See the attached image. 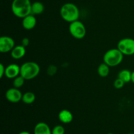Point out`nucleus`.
Instances as JSON below:
<instances>
[{"mask_svg":"<svg viewBox=\"0 0 134 134\" xmlns=\"http://www.w3.org/2000/svg\"><path fill=\"white\" fill-rule=\"evenodd\" d=\"M124 84H125V82H124V81H122L121 79L119 78H117L115 80V81H114L113 83L114 87L117 89H122V88L124 87Z\"/></svg>","mask_w":134,"mask_h":134,"instance_id":"obj_20","label":"nucleus"},{"mask_svg":"<svg viewBox=\"0 0 134 134\" xmlns=\"http://www.w3.org/2000/svg\"><path fill=\"white\" fill-rule=\"evenodd\" d=\"M20 75V66L16 64H10L5 68V76L8 79H14Z\"/></svg>","mask_w":134,"mask_h":134,"instance_id":"obj_9","label":"nucleus"},{"mask_svg":"<svg viewBox=\"0 0 134 134\" xmlns=\"http://www.w3.org/2000/svg\"><path fill=\"white\" fill-rule=\"evenodd\" d=\"M44 11V6L40 1H35L31 5V13L34 15L42 14Z\"/></svg>","mask_w":134,"mask_h":134,"instance_id":"obj_14","label":"nucleus"},{"mask_svg":"<svg viewBox=\"0 0 134 134\" xmlns=\"http://www.w3.org/2000/svg\"><path fill=\"white\" fill-rule=\"evenodd\" d=\"M15 47L14 39L7 35H3L0 38V52L7 53L10 52Z\"/></svg>","mask_w":134,"mask_h":134,"instance_id":"obj_7","label":"nucleus"},{"mask_svg":"<svg viewBox=\"0 0 134 134\" xmlns=\"http://www.w3.org/2000/svg\"><path fill=\"white\" fill-rule=\"evenodd\" d=\"M98 75L102 78H105L109 74L110 66L106 63H103L99 65L97 70Z\"/></svg>","mask_w":134,"mask_h":134,"instance_id":"obj_15","label":"nucleus"},{"mask_svg":"<svg viewBox=\"0 0 134 134\" xmlns=\"http://www.w3.org/2000/svg\"><path fill=\"white\" fill-rule=\"evenodd\" d=\"M18 134H31L30 132L28 131H21V132L18 133Z\"/></svg>","mask_w":134,"mask_h":134,"instance_id":"obj_25","label":"nucleus"},{"mask_svg":"<svg viewBox=\"0 0 134 134\" xmlns=\"http://www.w3.org/2000/svg\"><path fill=\"white\" fill-rule=\"evenodd\" d=\"M22 93L18 88L12 87L9 88L5 93V97L7 100L12 103H16L22 101Z\"/></svg>","mask_w":134,"mask_h":134,"instance_id":"obj_8","label":"nucleus"},{"mask_svg":"<svg viewBox=\"0 0 134 134\" xmlns=\"http://www.w3.org/2000/svg\"><path fill=\"white\" fill-rule=\"evenodd\" d=\"M57 72V68L54 65H51L47 68V74L50 76H53Z\"/></svg>","mask_w":134,"mask_h":134,"instance_id":"obj_21","label":"nucleus"},{"mask_svg":"<svg viewBox=\"0 0 134 134\" xmlns=\"http://www.w3.org/2000/svg\"><path fill=\"white\" fill-rule=\"evenodd\" d=\"M31 5L30 0H13L12 12L15 17L23 18L31 13Z\"/></svg>","mask_w":134,"mask_h":134,"instance_id":"obj_1","label":"nucleus"},{"mask_svg":"<svg viewBox=\"0 0 134 134\" xmlns=\"http://www.w3.org/2000/svg\"><path fill=\"white\" fill-rule=\"evenodd\" d=\"M26 47H24L22 45H15V47L10 51V55L13 59L18 60L24 57L26 55Z\"/></svg>","mask_w":134,"mask_h":134,"instance_id":"obj_12","label":"nucleus"},{"mask_svg":"<svg viewBox=\"0 0 134 134\" xmlns=\"http://www.w3.org/2000/svg\"><path fill=\"white\" fill-rule=\"evenodd\" d=\"M5 68L6 67L3 65V64H2V63L0 64V78H2L3 76H5Z\"/></svg>","mask_w":134,"mask_h":134,"instance_id":"obj_22","label":"nucleus"},{"mask_svg":"<svg viewBox=\"0 0 134 134\" xmlns=\"http://www.w3.org/2000/svg\"><path fill=\"white\" fill-rule=\"evenodd\" d=\"M118 78L124 81L125 84L130 82L132 78V72L127 69L122 70L118 74Z\"/></svg>","mask_w":134,"mask_h":134,"instance_id":"obj_16","label":"nucleus"},{"mask_svg":"<svg viewBox=\"0 0 134 134\" xmlns=\"http://www.w3.org/2000/svg\"><path fill=\"white\" fill-rule=\"evenodd\" d=\"M34 134H52V130L45 122H39L34 127Z\"/></svg>","mask_w":134,"mask_h":134,"instance_id":"obj_11","label":"nucleus"},{"mask_svg":"<svg viewBox=\"0 0 134 134\" xmlns=\"http://www.w3.org/2000/svg\"><path fill=\"white\" fill-rule=\"evenodd\" d=\"M107 134H114V133H108Z\"/></svg>","mask_w":134,"mask_h":134,"instance_id":"obj_26","label":"nucleus"},{"mask_svg":"<svg viewBox=\"0 0 134 134\" xmlns=\"http://www.w3.org/2000/svg\"><path fill=\"white\" fill-rule=\"evenodd\" d=\"M131 81L134 84V70L132 72V78H131Z\"/></svg>","mask_w":134,"mask_h":134,"instance_id":"obj_24","label":"nucleus"},{"mask_svg":"<svg viewBox=\"0 0 134 134\" xmlns=\"http://www.w3.org/2000/svg\"><path fill=\"white\" fill-rule=\"evenodd\" d=\"M25 81H26V80L22 76L19 75V76L16 77L14 79H13V87L19 89V88L22 87L23 86Z\"/></svg>","mask_w":134,"mask_h":134,"instance_id":"obj_18","label":"nucleus"},{"mask_svg":"<svg viewBox=\"0 0 134 134\" xmlns=\"http://www.w3.org/2000/svg\"><path fill=\"white\" fill-rule=\"evenodd\" d=\"M58 118L63 123H69L73 121V115L71 112L67 109H63L59 112Z\"/></svg>","mask_w":134,"mask_h":134,"instance_id":"obj_13","label":"nucleus"},{"mask_svg":"<svg viewBox=\"0 0 134 134\" xmlns=\"http://www.w3.org/2000/svg\"><path fill=\"white\" fill-rule=\"evenodd\" d=\"M40 72V66L34 61H27L20 66V76L26 80L34 79Z\"/></svg>","mask_w":134,"mask_h":134,"instance_id":"obj_3","label":"nucleus"},{"mask_svg":"<svg viewBox=\"0 0 134 134\" xmlns=\"http://www.w3.org/2000/svg\"><path fill=\"white\" fill-rule=\"evenodd\" d=\"M117 48L124 55H134V39L130 38L121 39L118 42Z\"/></svg>","mask_w":134,"mask_h":134,"instance_id":"obj_6","label":"nucleus"},{"mask_svg":"<svg viewBox=\"0 0 134 134\" xmlns=\"http://www.w3.org/2000/svg\"><path fill=\"white\" fill-rule=\"evenodd\" d=\"M22 24L25 30H30L34 29L37 24V19L35 15L30 14L22 18Z\"/></svg>","mask_w":134,"mask_h":134,"instance_id":"obj_10","label":"nucleus"},{"mask_svg":"<svg viewBox=\"0 0 134 134\" xmlns=\"http://www.w3.org/2000/svg\"><path fill=\"white\" fill-rule=\"evenodd\" d=\"M124 55L118 48L111 49L105 52L103 57V63H106L110 67L119 65L122 62Z\"/></svg>","mask_w":134,"mask_h":134,"instance_id":"obj_4","label":"nucleus"},{"mask_svg":"<svg viewBox=\"0 0 134 134\" xmlns=\"http://www.w3.org/2000/svg\"><path fill=\"white\" fill-rule=\"evenodd\" d=\"M128 134H134V133H129Z\"/></svg>","mask_w":134,"mask_h":134,"instance_id":"obj_27","label":"nucleus"},{"mask_svg":"<svg viewBox=\"0 0 134 134\" xmlns=\"http://www.w3.org/2000/svg\"><path fill=\"white\" fill-rule=\"evenodd\" d=\"M35 95L33 92L27 91L24 93L22 95V101L26 105H30L35 101Z\"/></svg>","mask_w":134,"mask_h":134,"instance_id":"obj_17","label":"nucleus"},{"mask_svg":"<svg viewBox=\"0 0 134 134\" xmlns=\"http://www.w3.org/2000/svg\"><path fill=\"white\" fill-rule=\"evenodd\" d=\"M29 44H30V39H29L28 38H24L22 39V42H21V45H22L26 47L29 45Z\"/></svg>","mask_w":134,"mask_h":134,"instance_id":"obj_23","label":"nucleus"},{"mask_svg":"<svg viewBox=\"0 0 134 134\" xmlns=\"http://www.w3.org/2000/svg\"><path fill=\"white\" fill-rule=\"evenodd\" d=\"M69 31L71 35L77 39H81L84 38L86 34V30L85 24L79 20L70 23L69 26Z\"/></svg>","mask_w":134,"mask_h":134,"instance_id":"obj_5","label":"nucleus"},{"mask_svg":"<svg viewBox=\"0 0 134 134\" xmlns=\"http://www.w3.org/2000/svg\"><path fill=\"white\" fill-rule=\"evenodd\" d=\"M60 13L62 19L69 23L78 20L80 16L79 9L77 5L72 3H67L63 5Z\"/></svg>","mask_w":134,"mask_h":134,"instance_id":"obj_2","label":"nucleus"},{"mask_svg":"<svg viewBox=\"0 0 134 134\" xmlns=\"http://www.w3.org/2000/svg\"><path fill=\"white\" fill-rule=\"evenodd\" d=\"M52 134H65V128L61 125H57L52 128Z\"/></svg>","mask_w":134,"mask_h":134,"instance_id":"obj_19","label":"nucleus"}]
</instances>
